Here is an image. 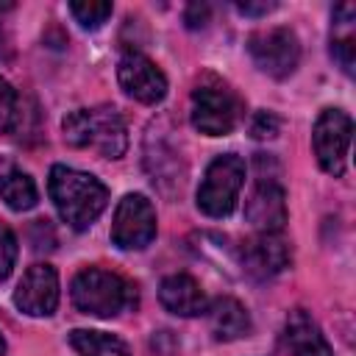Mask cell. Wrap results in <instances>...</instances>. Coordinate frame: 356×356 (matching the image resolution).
Listing matches in <instances>:
<instances>
[{"label": "cell", "instance_id": "6da1fadb", "mask_svg": "<svg viewBox=\"0 0 356 356\" xmlns=\"http://www.w3.org/2000/svg\"><path fill=\"white\" fill-rule=\"evenodd\" d=\"M47 192H50V200H53L58 217L75 231H86L103 214V209L108 203L106 184H100L92 172H83V170H75L67 164L50 167Z\"/></svg>", "mask_w": 356, "mask_h": 356}, {"label": "cell", "instance_id": "7a4b0ae2", "mask_svg": "<svg viewBox=\"0 0 356 356\" xmlns=\"http://www.w3.org/2000/svg\"><path fill=\"white\" fill-rule=\"evenodd\" d=\"M64 142L72 147H92L103 159H120L128 150V128L114 106L75 108L61 122Z\"/></svg>", "mask_w": 356, "mask_h": 356}, {"label": "cell", "instance_id": "3957f363", "mask_svg": "<svg viewBox=\"0 0 356 356\" xmlns=\"http://www.w3.org/2000/svg\"><path fill=\"white\" fill-rule=\"evenodd\" d=\"M70 298L81 314L89 317H117L136 306V286L103 267H83L70 284Z\"/></svg>", "mask_w": 356, "mask_h": 356}, {"label": "cell", "instance_id": "277c9868", "mask_svg": "<svg viewBox=\"0 0 356 356\" xmlns=\"http://www.w3.org/2000/svg\"><path fill=\"white\" fill-rule=\"evenodd\" d=\"M245 114V106L239 95L220 78L206 75L195 89L189 100V120L195 131L206 136H225L231 134Z\"/></svg>", "mask_w": 356, "mask_h": 356}, {"label": "cell", "instance_id": "5b68a950", "mask_svg": "<svg viewBox=\"0 0 356 356\" xmlns=\"http://www.w3.org/2000/svg\"><path fill=\"white\" fill-rule=\"evenodd\" d=\"M245 159L236 153H222L217 156L197 186V209L209 217H228L236 206L239 189L245 184Z\"/></svg>", "mask_w": 356, "mask_h": 356}, {"label": "cell", "instance_id": "8992f818", "mask_svg": "<svg viewBox=\"0 0 356 356\" xmlns=\"http://www.w3.org/2000/svg\"><path fill=\"white\" fill-rule=\"evenodd\" d=\"M248 53H250L253 64L275 81L289 78L300 64V42H298L295 31L284 28V25L253 31L248 36Z\"/></svg>", "mask_w": 356, "mask_h": 356}, {"label": "cell", "instance_id": "52a82bcc", "mask_svg": "<svg viewBox=\"0 0 356 356\" xmlns=\"http://www.w3.org/2000/svg\"><path fill=\"white\" fill-rule=\"evenodd\" d=\"M350 136H353V120L342 108H325L314 120L312 147H314L317 164L334 178L345 172V156L350 147Z\"/></svg>", "mask_w": 356, "mask_h": 356}, {"label": "cell", "instance_id": "ba28073f", "mask_svg": "<svg viewBox=\"0 0 356 356\" xmlns=\"http://www.w3.org/2000/svg\"><path fill=\"white\" fill-rule=\"evenodd\" d=\"M153 239H156V209H153V203L139 192H128L114 209L111 242L120 250H142Z\"/></svg>", "mask_w": 356, "mask_h": 356}, {"label": "cell", "instance_id": "9c48e42d", "mask_svg": "<svg viewBox=\"0 0 356 356\" xmlns=\"http://www.w3.org/2000/svg\"><path fill=\"white\" fill-rule=\"evenodd\" d=\"M117 81L122 92L145 106H156L167 95V75L142 53H125L117 64Z\"/></svg>", "mask_w": 356, "mask_h": 356}, {"label": "cell", "instance_id": "30bf717a", "mask_svg": "<svg viewBox=\"0 0 356 356\" xmlns=\"http://www.w3.org/2000/svg\"><path fill=\"white\" fill-rule=\"evenodd\" d=\"M289 261H292V250L281 234H256L239 245V264L256 281H267L284 273Z\"/></svg>", "mask_w": 356, "mask_h": 356}, {"label": "cell", "instance_id": "8fae6325", "mask_svg": "<svg viewBox=\"0 0 356 356\" xmlns=\"http://www.w3.org/2000/svg\"><path fill=\"white\" fill-rule=\"evenodd\" d=\"M14 306L28 317H50L58 306V273L50 264H31L14 289Z\"/></svg>", "mask_w": 356, "mask_h": 356}, {"label": "cell", "instance_id": "7c38bea8", "mask_svg": "<svg viewBox=\"0 0 356 356\" xmlns=\"http://www.w3.org/2000/svg\"><path fill=\"white\" fill-rule=\"evenodd\" d=\"M145 170L150 172V181L161 192H167V195H172L184 184V161H181V153L159 131V122H153L150 131H147V136H145Z\"/></svg>", "mask_w": 356, "mask_h": 356}, {"label": "cell", "instance_id": "4fadbf2b", "mask_svg": "<svg viewBox=\"0 0 356 356\" xmlns=\"http://www.w3.org/2000/svg\"><path fill=\"white\" fill-rule=\"evenodd\" d=\"M245 217L259 234H281L286 225V195L278 181H259L245 203Z\"/></svg>", "mask_w": 356, "mask_h": 356}, {"label": "cell", "instance_id": "5bb4252c", "mask_svg": "<svg viewBox=\"0 0 356 356\" xmlns=\"http://www.w3.org/2000/svg\"><path fill=\"white\" fill-rule=\"evenodd\" d=\"M159 300L170 314H178V317H197V314H206L209 309V300L200 284L186 273L167 275L159 286Z\"/></svg>", "mask_w": 356, "mask_h": 356}, {"label": "cell", "instance_id": "9a60e30c", "mask_svg": "<svg viewBox=\"0 0 356 356\" xmlns=\"http://www.w3.org/2000/svg\"><path fill=\"white\" fill-rule=\"evenodd\" d=\"M284 339L292 356H334L317 320L306 309H292L284 325Z\"/></svg>", "mask_w": 356, "mask_h": 356}, {"label": "cell", "instance_id": "2e32d148", "mask_svg": "<svg viewBox=\"0 0 356 356\" xmlns=\"http://www.w3.org/2000/svg\"><path fill=\"white\" fill-rule=\"evenodd\" d=\"M206 312H209V328H211L214 339L231 342V339H239V337L250 334V317H248V312L239 300L217 298Z\"/></svg>", "mask_w": 356, "mask_h": 356}, {"label": "cell", "instance_id": "e0dca14e", "mask_svg": "<svg viewBox=\"0 0 356 356\" xmlns=\"http://www.w3.org/2000/svg\"><path fill=\"white\" fill-rule=\"evenodd\" d=\"M0 197L6 200V206L11 211H28L36 206L39 192H36V184L28 172L8 164L0 170Z\"/></svg>", "mask_w": 356, "mask_h": 356}, {"label": "cell", "instance_id": "ac0fdd59", "mask_svg": "<svg viewBox=\"0 0 356 356\" xmlns=\"http://www.w3.org/2000/svg\"><path fill=\"white\" fill-rule=\"evenodd\" d=\"M70 345L75 348L78 356H131L125 342L106 331L75 328V331H70Z\"/></svg>", "mask_w": 356, "mask_h": 356}, {"label": "cell", "instance_id": "d6986e66", "mask_svg": "<svg viewBox=\"0 0 356 356\" xmlns=\"http://www.w3.org/2000/svg\"><path fill=\"white\" fill-rule=\"evenodd\" d=\"M337 11L345 19H337L334 25L339 28L337 33H331V56L334 61L342 67L345 75H353V64H356V39L350 33V22H353V6H337Z\"/></svg>", "mask_w": 356, "mask_h": 356}, {"label": "cell", "instance_id": "ffe728a7", "mask_svg": "<svg viewBox=\"0 0 356 356\" xmlns=\"http://www.w3.org/2000/svg\"><path fill=\"white\" fill-rule=\"evenodd\" d=\"M70 14L75 17V22L86 31H97L108 17H111V3H95V0H83V3H70Z\"/></svg>", "mask_w": 356, "mask_h": 356}, {"label": "cell", "instance_id": "44dd1931", "mask_svg": "<svg viewBox=\"0 0 356 356\" xmlns=\"http://www.w3.org/2000/svg\"><path fill=\"white\" fill-rule=\"evenodd\" d=\"M17 120H19V100H17V92H14V86H11L6 78H0V134L11 131V128L17 125Z\"/></svg>", "mask_w": 356, "mask_h": 356}, {"label": "cell", "instance_id": "7402d4cb", "mask_svg": "<svg viewBox=\"0 0 356 356\" xmlns=\"http://www.w3.org/2000/svg\"><path fill=\"white\" fill-rule=\"evenodd\" d=\"M17 253H19V248H17L14 231L6 222H0V281H6L11 275V270L17 264Z\"/></svg>", "mask_w": 356, "mask_h": 356}, {"label": "cell", "instance_id": "603a6c76", "mask_svg": "<svg viewBox=\"0 0 356 356\" xmlns=\"http://www.w3.org/2000/svg\"><path fill=\"white\" fill-rule=\"evenodd\" d=\"M278 128H281V120L273 111H256L250 117V136L253 139H273V136H278Z\"/></svg>", "mask_w": 356, "mask_h": 356}, {"label": "cell", "instance_id": "cb8c5ba5", "mask_svg": "<svg viewBox=\"0 0 356 356\" xmlns=\"http://www.w3.org/2000/svg\"><path fill=\"white\" fill-rule=\"evenodd\" d=\"M209 17H211V8L206 3H189L184 8V22L189 31H200L209 25Z\"/></svg>", "mask_w": 356, "mask_h": 356}, {"label": "cell", "instance_id": "d4e9b609", "mask_svg": "<svg viewBox=\"0 0 356 356\" xmlns=\"http://www.w3.org/2000/svg\"><path fill=\"white\" fill-rule=\"evenodd\" d=\"M275 8V3H236V11L245 17H264Z\"/></svg>", "mask_w": 356, "mask_h": 356}, {"label": "cell", "instance_id": "484cf974", "mask_svg": "<svg viewBox=\"0 0 356 356\" xmlns=\"http://www.w3.org/2000/svg\"><path fill=\"white\" fill-rule=\"evenodd\" d=\"M11 8H14L11 3H0V14L3 11H11ZM3 47H6V36H3V25H0V53H3Z\"/></svg>", "mask_w": 356, "mask_h": 356}, {"label": "cell", "instance_id": "4316f807", "mask_svg": "<svg viewBox=\"0 0 356 356\" xmlns=\"http://www.w3.org/2000/svg\"><path fill=\"white\" fill-rule=\"evenodd\" d=\"M3 353H6V339L0 337V356H3Z\"/></svg>", "mask_w": 356, "mask_h": 356}]
</instances>
